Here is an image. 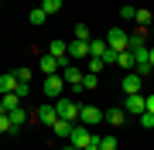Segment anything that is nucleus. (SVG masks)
<instances>
[{"label": "nucleus", "mask_w": 154, "mask_h": 150, "mask_svg": "<svg viewBox=\"0 0 154 150\" xmlns=\"http://www.w3.org/2000/svg\"><path fill=\"white\" fill-rule=\"evenodd\" d=\"M137 17V7H120V21H134Z\"/></svg>", "instance_id": "nucleus-24"}, {"label": "nucleus", "mask_w": 154, "mask_h": 150, "mask_svg": "<svg viewBox=\"0 0 154 150\" xmlns=\"http://www.w3.org/2000/svg\"><path fill=\"white\" fill-rule=\"evenodd\" d=\"M140 126H144V130H154V116H151V113H144V116H140Z\"/></svg>", "instance_id": "nucleus-26"}, {"label": "nucleus", "mask_w": 154, "mask_h": 150, "mask_svg": "<svg viewBox=\"0 0 154 150\" xmlns=\"http://www.w3.org/2000/svg\"><path fill=\"white\" fill-rule=\"evenodd\" d=\"M11 130H14L11 126V116H0V133H11Z\"/></svg>", "instance_id": "nucleus-27"}, {"label": "nucleus", "mask_w": 154, "mask_h": 150, "mask_svg": "<svg viewBox=\"0 0 154 150\" xmlns=\"http://www.w3.org/2000/svg\"><path fill=\"white\" fill-rule=\"evenodd\" d=\"M106 123H110V126H123V123H127V109H120V106L106 109Z\"/></svg>", "instance_id": "nucleus-13"}, {"label": "nucleus", "mask_w": 154, "mask_h": 150, "mask_svg": "<svg viewBox=\"0 0 154 150\" xmlns=\"http://www.w3.org/2000/svg\"><path fill=\"white\" fill-rule=\"evenodd\" d=\"M0 99H4V106H7V113H14V109H21V96H0Z\"/></svg>", "instance_id": "nucleus-19"}, {"label": "nucleus", "mask_w": 154, "mask_h": 150, "mask_svg": "<svg viewBox=\"0 0 154 150\" xmlns=\"http://www.w3.org/2000/svg\"><path fill=\"white\" fill-rule=\"evenodd\" d=\"M62 7H65L62 0H45V4H41V10H45V14H58Z\"/></svg>", "instance_id": "nucleus-21"}, {"label": "nucleus", "mask_w": 154, "mask_h": 150, "mask_svg": "<svg viewBox=\"0 0 154 150\" xmlns=\"http://www.w3.org/2000/svg\"><path fill=\"white\" fill-rule=\"evenodd\" d=\"M45 17H48V14H45V10H41V7H34V10L28 14V21L34 24V28H38V24H45Z\"/></svg>", "instance_id": "nucleus-23"}, {"label": "nucleus", "mask_w": 154, "mask_h": 150, "mask_svg": "<svg viewBox=\"0 0 154 150\" xmlns=\"http://www.w3.org/2000/svg\"><path fill=\"white\" fill-rule=\"evenodd\" d=\"M116 65H120L123 72H134V65H137V61H134V51H123V55H116Z\"/></svg>", "instance_id": "nucleus-17"}, {"label": "nucleus", "mask_w": 154, "mask_h": 150, "mask_svg": "<svg viewBox=\"0 0 154 150\" xmlns=\"http://www.w3.org/2000/svg\"><path fill=\"white\" fill-rule=\"evenodd\" d=\"M7 116H11V126H14V130H21L24 123L31 119V116H28V109H24V106H21V109H14V113H7Z\"/></svg>", "instance_id": "nucleus-16"}, {"label": "nucleus", "mask_w": 154, "mask_h": 150, "mask_svg": "<svg viewBox=\"0 0 154 150\" xmlns=\"http://www.w3.org/2000/svg\"><path fill=\"white\" fill-rule=\"evenodd\" d=\"M14 75H17V82H24V85H31V68H24V65H17V68H14Z\"/></svg>", "instance_id": "nucleus-22"}, {"label": "nucleus", "mask_w": 154, "mask_h": 150, "mask_svg": "<svg viewBox=\"0 0 154 150\" xmlns=\"http://www.w3.org/2000/svg\"><path fill=\"white\" fill-rule=\"evenodd\" d=\"M147 58H151V65H154V45H151V48H147Z\"/></svg>", "instance_id": "nucleus-30"}, {"label": "nucleus", "mask_w": 154, "mask_h": 150, "mask_svg": "<svg viewBox=\"0 0 154 150\" xmlns=\"http://www.w3.org/2000/svg\"><path fill=\"white\" fill-rule=\"evenodd\" d=\"M69 58H72V61H89V58H93V55H89V45L72 38V41H69Z\"/></svg>", "instance_id": "nucleus-8"}, {"label": "nucleus", "mask_w": 154, "mask_h": 150, "mask_svg": "<svg viewBox=\"0 0 154 150\" xmlns=\"http://www.w3.org/2000/svg\"><path fill=\"white\" fill-rule=\"evenodd\" d=\"M106 48H110L113 55L130 51V34H127L123 28H110V31H106Z\"/></svg>", "instance_id": "nucleus-1"}, {"label": "nucleus", "mask_w": 154, "mask_h": 150, "mask_svg": "<svg viewBox=\"0 0 154 150\" xmlns=\"http://www.w3.org/2000/svg\"><path fill=\"white\" fill-rule=\"evenodd\" d=\"M34 119H38V123H45V126H55V119H58L55 102H41V109L34 113Z\"/></svg>", "instance_id": "nucleus-7"}, {"label": "nucleus", "mask_w": 154, "mask_h": 150, "mask_svg": "<svg viewBox=\"0 0 154 150\" xmlns=\"http://www.w3.org/2000/svg\"><path fill=\"white\" fill-rule=\"evenodd\" d=\"M72 38H75V41H86V45H89V41H93V34H89L86 24H75V28H72Z\"/></svg>", "instance_id": "nucleus-18"}, {"label": "nucleus", "mask_w": 154, "mask_h": 150, "mask_svg": "<svg viewBox=\"0 0 154 150\" xmlns=\"http://www.w3.org/2000/svg\"><path fill=\"white\" fill-rule=\"evenodd\" d=\"M103 119H106V113H99L96 106H82V113H79V123H82V126H89V130L99 126Z\"/></svg>", "instance_id": "nucleus-5"}, {"label": "nucleus", "mask_w": 154, "mask_h": 150, "mask_svg": "<svg viewBox=\"0 0 154 150\" xmlns=\"http://www.w3.org/2000/svg\"><path fill=\"white\" fill-rule=\"evenodd\" d=\"M69 143H72V147H79V150L93 147V130H89V126H82V123H75V126H72V137H69Z\"/></svg>", "instance_id": "nucleus-3"}, {"label": "nucleus", "mask_w": 154, "mask_h": 150, "mask_svg": "<svg viewBox=\"0 0 154 150\" xmlns=\"http://www.w3.org/2000/svg\"><path fill=\"white\" fill-rule=\"evenodd\" d=\"M62 150H79V147H72V143H65V147H62Z\"/></svg>", "instance_id": "nucleus-32"}, {"label": "nucleus", "mask_w": 154, "mask_h": 150, "mask_svg": "<svg viewBox=\"0 0 154 150\" xmlns=\"http://www.w3.org/2000/svg\"><path fill=\"white\" fill-rule=\"evenodd\" d=\"M17 89V75L14 72H4V75H0V96H11Z\"/></svg>", "instance_id": "nucleus-12"}, {"label": "nucleus", "mask_w": 154, "mask_h": 150, "mask_svg": "<svg viewBox=\"0 0 154 150\" xmlns=\"http://www.w3.org/2000/svg\"><path fill=\"white\" fill-rule=\"evenodd\" d=\"M48 55L58 58V61H72V58H69V41H58V38H55V41L48 45Z\"/></svg>", "instance_id": "nucleus-11"}, {"label": "nucleus", "mask_w": 154, "mask_h": 150, "mask_svg": "<svg viewBox=\"0 0 154 150\" xmlns=\"http://www.w3.org/2000/svg\"><path fill=\"white\" fill-rule=\"evenodd\" d=\"M31 92V85H24V82H17V89H14V96H21V99H24V96H28Z\"/></svg>", "instance_id": "nucleus-28"}, {"label": "nucleus", "mask_w": 154, "mask_h": 150, "mask_svg": "<svg viewBox=\"0 0 154 150\" xmlns=\"http://www.w3.org/2000/svg\"><path fill=\"white\" fill-rule=\"evenodd\" d=\"M140 85H144V78H140L137 72H123V85H120V89H123L127 96H137Z\"/></svg>", "instance_id": "nucleus-9"}, {"label": "nucleus", "mask_w": 154, "mask_h": 150, "mask_svg": "<svg viewBox=\"0 0 154 150\" xmlns=\"http://www.w3.org/2000/svg\"><path fill=\"white\" fill-rule=\"evenodd\" d=\"M62 89H65V78H62V75H48V78H45V96H48V99H62Z\"/></svg>", "instance_id": "nucleus-6"}, {"label": "nucleus", "mask_w": 154, "mask_h": 150, "mask_svg": "<svg viewBox=\"0 0 154 150\" xmlns=\"http://www.w3.org/2000/svg\"><path fill=\"white\" fill-rule=\"evenodd\" d=\"M55 109H58V119H69V123H79V113H82V106H79L75 99H62L55 102Z\"/></svg>", "instance_id": "nucleus-2"}, {"label": "nucleus", "mask_w": 154, "mask_h": 150, "mask_svg": "<svg viewBox=\"0 0 154 150\" xmlns=\"http://www.w3.org/2000/svg\"><path fill=\"white\" fill-rule=\"evenodd\" d=\"M72 126H75V123H69V119H55L51 133H55L58 140H69V137H72Z\"/></svg>", "instance_id": "nucleus-14"}, {"label": "nucleus", "mask_w": 154, "mask_h": 150, "mask_svg": "<svg viewBox=\"0 0 154 150\" xmlns=\"http://www.w3.org/2000/svg\"><path fill=\"white\" fill-rule=\"evenodd\" d=\"M96 85H99V75H86V78H82V89H86V92L96 89Z\"/></svg>", "instance_id": "nucleus-25"}, {"label": "nucleus", "mask_w": 154, "mask_h": 150, "mask_svg": "<svg viewBox=\"0 0 154 150\" xmlns=\"http://www.w3.org/2000/svg\"><path fill=\"white\" fill-rule=\"evenodd\" d=\"M127 113H130V116H144V113H147V102H144L140 92L137 96H127Z\"/></svg>", "instance_id": "nucleus-10"}, {"label": "nucleus", "mask_w": 154, "mask_h": 150, "mask_svg": "<svg viewBox=\"0 0 154 150\" xmlns=\"http://www.w3.org/2000/svg\"><path fill=\"white\" fill-rule=\"evenodd\" d=\"M144 102H147V113L154 116V92H151V96H144Z\"/></svg>", "instance_id": "nucleus-29"}, {"label": "nucleus", "mask_w": 154, "mask_h": 150, "mask_svg": "<svg viewBox=\"0 0 154 150\" xmlns=\"http://www.w3.org/2000/svg\"><path fill=\"white\" fill-rule=\"evenodd\" d=\"M62 78H65V85H69L72 92H75V89H82V78H86V72H82L79 65H69V68H62Z\"/></svg>", "instance_id": "nucleus-4"}, {"label": "nucleus", "mask_w": 154, "mask_h": 150, "mask_svg": "<svg viewBox=\"0 0 154 150\" xmlns=\"http://www.w3.org/2000/svg\"><path fill=\"white\" fill-rule=\"evenodd\" d=\"M0 75H4V72H0Z\"/></svg>", "instance_id": "nucleus-33"}, {"label": "nucleus", "mask_w": 154, "mask_h": 150, "mask_svg": "<svg viewBox=\"0 0 154 150\" xmlns=\"http://www.w3.org/2000/svg\"><path fill=\"white\" fill-rule=\"evenodd\" d=\"M151 17H154V14L147 10V7H137V17H134V21H137L140 28H147V24H151Z\"/></svg>", "instance_id": "nucleus-20"}, {"label": "nucleus", "mask_w": 154, "mask_h": 150, "mask_svg": "<svg viewBox=\"0 0 154 150\" xmlns=\"http://www.w3.org/2000/svg\"><path fill=\"white\" fill-rule=\"evenodd\" d=\"M106 51H110V48H106V38H93V41H89V55H93V58H99V61H103V55H106Z\"/></svg>", "instance_id": "nucleus-15"}, {"label": "nucleus", "mask_w": 154, "mask_h": 150, "mask_svg": "<svg viewBox=\"0 0 154 150\" xmlns=\"http://www.w3.org/2000/svg\"><path fill=\"white\" fill-rule=\"evenodd\" d=\"M0 116H7V106H4V99H0Z\"/></svg>", "instance_id": "nucleus-31"}]
</instances>
